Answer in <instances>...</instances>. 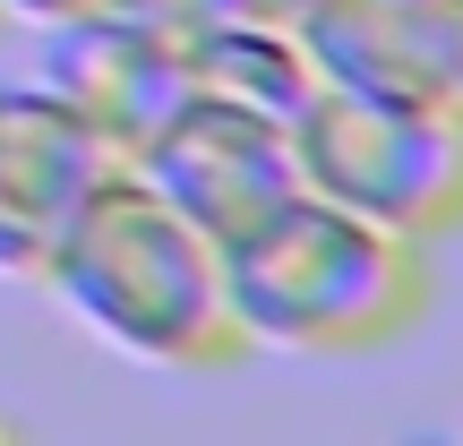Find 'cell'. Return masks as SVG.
Segmentation results:
<instances>
[{"label": "cell", "mask_w": 463, "mask_h": 446, "mask_svg": "<svg viewBox=\"0 0 463 446\" xmlns=\"http://www.w3.org/2000/svg\"><path fill=\"white\" fill-rule=\"evenodd\" d=\"M43 292L95 344H112L120 361H146V369L206 378V369L249 352L241 318H232V283H223V241H206L189 215H172L129 164L86 198V215L52 249Z\"/></svg>", "instance_id": "cell-1"}, {"label": "cell", "mask_w": 463, "mask_h": 446, "mask_svg": "<svg viewBox=\"0 0 463 446\" xmlns=\"http://www.w3.org/2000/svg\"><path fill=\"white\" fill-rule=\"evenodd\" d=\"M129 172L172 215H189L206 241H241L258 215H275L300 189V147H292V129L266 120V112L189 95L181 112L129 155Z\"/></svg>", "instance_id": "cell-4"}, {"label": "cell", "mask_w": 463, "mask_h": 446, "mask_svg": "<svg viewBox=\"0 0 463 446\" xmlns=\"http://www.w3.org/2000/svg\"><path fill=\"white\" fill-rule=\"evenodd\" d=\"M112 172L120 147H103L69 95H52L43 78L0 86V275L43 283L52 249L69 241V223Z\"/></svg>", "instance_id": "cell-5"}, {"label": "cell", "mask_w": 463, "mask_h": 446, "mask_svg": "<svg viewBox=\"0 0 463 446\" xmlns=\"http://www.w3.org/2000/svg\"><path fill=\"white\" fill-rule=\"evenodd\" d=\"M317 86L386 103H463V0H317L292 17Z\"/></svg>", "instance_id": "cell-7"}, {"label": "cell", "mask_w": 463, "mask_h": 446, "mask_svg": "<svg viewBox=\"0 0 463 446\" xmlns=\"http://www.w3.org/2000/svg\"><path fill=\"white\" fill-rule=\"evenodd\" d=\"M43 86L78 103L86 129H95L103 147H120V164H129V155L189 103V61H181L172 34H155V26H137V17H120L112 0H95V9L43 26Z\"/></svg>", "instance_id": "cell-6"}, {"label": "cell", "mask_w": 463, "mask_h": 446, "mask_svg": "<svg viewBox=\"0 0 463 446\" xmlns=\"http://www.w3.org/2000/svg\"><path fill=\"white\" fill-rule=\"evenodd\" d=\"M249 9H266V17H300V9H317V0H249Z\"/></svg>", "instance_id": "cell-11"}, {"label": "cell", "mask_w": 463, "mask_h": 446, "mask_svg": "<svg viewBox=\"0 0 463 446\" xmlns=\"http://www.w3.org/2000/svg\"><path fill=\"white\" fill-rule=\"evenodd\" d=\"M112 9L137 17V26H155V34H172V43H189V34H206L215 17L249 9V0H112Z\"/></svg>", "instance_id": "cell-9"}, {"label": "cell", "mask_w": 463, "mask_h": 446, "mask_svg": "<svg viewBox=\"0 0 463 446\" xmlns=\"http://www.w3.org/2000/svg\"><path fill=\"white\" fill-rule=\"evenodd\" d=\"M0 438H9V421H0Z\"/></svg>", "instance_id": "cell-12"}, {"label": "cell", "mask_w": 463, "mask_h": 446, "mask_svg": "<svg viewBox=\"0 0 463 446\" xmlns=\"http://www.w3.org/2000/svg\"><path fill=\"white\" fill-rule=\"evenodd\" d=\"M223 283L241 344L266 352H378L430 309V241L292 189L275 215L223 241Z\"/></svg>", "instance_id": "cell-2"}, {"label": "cell", "mask_w": 463, "mask_h": 446, "mask_svg": "<svg viewBox=\"0 0 463 446\" xmlns=\"http://www.w3.org/2000/svg\"><path fill=\"white\" fill-rule=\"evenodd\" d=\"M95 9V0H0V17H34V26H52V17H78Z\"/></svg>", "instance_id": "cell-10"}, {"label": "cell", "mask_w": 463, "mask_h": 446, "mask_svg": "<svg viewBox=\"0 0 463 446\" xmlns=\"http://www.w3.org/2000/svg\"><path fill=\"white\" fill-rule=\"evenodd\" d=\"M300 189L352 206V215L403 232V241H447L463 232V103H386L317 86L292 120Z\"/></svg>", "instance_id": "cell-3"}, {"label": "cell", "mask_w": 463, "mask_h": 446, "mask_svg": "<svg viewBox=\"0 0 463 446\" xmlns=\"http://www.w3.org/2000/svg\"><path fill=\"white\" fill-rule=\"evenodd\" d=\"M189 61V95H215V103H241V112H266L292 129L317 95V61L300 43L292 17H266V9H232L215 17L206 34L181 43Z\"/></svg>", "instance_id": "cell-8"}]
</instances>
